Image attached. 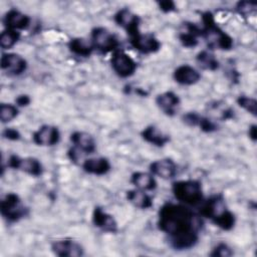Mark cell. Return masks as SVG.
Listing matches in <instances>:
<instances>
[{"label": "cell", "mask_w": 257, "mask_h": 257, "mask_svg": "<svg viewBox=\"0 0 257 257\" xmlns=\"http://www.w3.org/2000/svg\"><path fill=\"white\" fill-rule=\"evenodd\" d=\"M201 223L199 216L182 203H165L159 210L158 227L176 250L191 249L198 243Z\"/></svg>", "instance_id": "1"}, {"label": "cell", "mask_w": 257, "mask_h": 257, "mask_svg": "<svg viewBox=\"0 0 257 257\" xmlns=\"http://www.w3.org/2000/svg\"><path fill=\"white\" fill-rule=\"evenodd\" d=\"M199 212L201 216L210 219L224 231H230L235 226V215L227 208L225 199L221 194L213 195L206 201L203 200Z\"/></svg>", "instance_id": "2"}, {"label": "cell", "mask_w": 257, "mask_h": 257, "mask_svg": "<svg viewBox=\"0 0 257 257\" xmlns=\"http://www.w3.org/2000/svg\"><path fill=\"white\" fill-rule=\"evenodd\" d=\"M202 23L201 37L205 39L209 49L230 50L233 47V38L217 25L211 12L202 14Z\"/></svg>", "instance_id": "3"}, {"label": "cell", "mask_w": 257, "mask_h": 257, "mask_svg": "<svg viewBox=\"0 0 257 257\" xmlns=\"http://www.w3.org/2000/svg\"><path fill=\"white\" fill-rule=\"evenodd\" d=\"M172 191L175 198L187 206H198L203 200L202 184L197 180H180L172 184Z\"/></svg>", "instance_id": "4"}, {"label": "cell", "mask_w": 257, "mask_h": 257, "mask_svg": "<svg viewBox=\"0 0 257 257\" xmlns=\"http://www.w3.org/2000/svg\"><path fill=\"white\" fill-rule=\"evenodd\" d=\"M0 211L2 217L11 223L20 221L29 213V209L15 193H8L4 196L0 202Z\"/></svg>", "instance_id": "5"}, {"label": "cell", "mask_w": 257, "mask_h": 257, "mask_svg": "<svg viewBox=\"0 0 257 257\" xmlns=\"http://www.w3.org/2000/svg\"><path fill=\"white\" fill-rule=\"evenodd\" d=\"M90 41L93 48L103 54L112 53L119 48V41L116 36L104 27H94L91 30Z\"/></svg>", "instance_id": "6"}, {"label": "cell", "mask_w": 257, "mask_h": 257, "mask_svg": "<svg viewBox=\"0 0 257 257\" xmlns=\"http://www.w3.org/2000/svg\"><path fill=\"white\" fill-rule=\"evenodd\" d=\"M110 64L115 74L121 78L131 77L138 68L137 62L120 48L111 53Z\"/></svg>", "instance_id": "7"}, {"label": "cell", "mask_w": 257, "mask_h": 257, "mask_svg": "<svg viewBox=\"0 0 257 257\" xmlns=\"http://www.w3.org/2000/svg\"><path fill=\"white\" fill-rule=\"evenodd\" d=\"M7 167L24 172L33 177H39L43 173L41 162L35 158H21L17 155H11L7 160Z\"/></svg>", "instance_id": "8"}, {"label": "cell", "mask_w": 257, "mask_h": 257, "mask_svg": "<svg viewBox=\"0 0 257 257\" xmlns=\"http://www.w3.org/2000/svg\"><path fill=\"white\" fill-rule=\"evenodd\" d=\"M113 19H114V22L118 26H120L121 28H123L126 31L130 38L136 36L137 34H139L141 32L140 31V24H141L140 17L127 8H122V9L118 10L114 14Z\"/></svg>", "instance_id": "9"}, {"label": "cell", "mask_w": 257, "mask_h": 257, "mask_svg": "<svg viewBox=\"0 0 257 257\" xmlns=\"http://www.w3.org/2000/svg\"><path fill=\"white\" fill-rule=\"evenodd\" d=\"M1 69L8 75L18 76L27 69V61L24 57L17 53H2L0 61Z\"/></svg>", "instance_id": "10"}, {"label": "cell", "mask_w": 257, "mask_h": 257, "mask_svg": "<svg viewBox=\"0 0 257 257\" xmlns=\"http://www.w3.org/2000/svg\"><path fill=\"white\" fill-rule=\"evenodd\" d=\"M131 45L139 52L144 54L156 53L161 49L160 40L152 33H139L136 36L130 38Z\"/></svg>", "instance_id": "11"}, {"label": "cell", "mask_w": 257, "mask_h": 257, "mask_svg": "<svg viewBox=\"0 0 257 257\" xmlns=\"http://www.w3.org/2000/svg\"><path fill=\"white\" fill-rule=\"evenodd\" d=\"M33 143L40 147H52L59 143L60 132L57 126L43 124L32 135Z\"/></svg>", "instance_id": "12"}, {"label": "cell", "mask_w": 257, "mask_h": 257, "mask_svg": "<svg viewBox=\"0 0 257 257\" xmlns=\"http://www.w3.org/2000/svg\"><path fill=\"white\" fill-rule=\"evenodd\" d=\"M52 252L60 257H79L84 253L83 247L71 239L56 240L51 244Z\"/></svg>", "instance_id": "13"}, {"label": "cell", "mask_w": 257, "mask_h": 257, "mask_svg": "<svg viewBox=\"0 0 257 257\" xmlns=\"http://www.w3.org/2000/svg\"><path fill=\"white\" fill-rule=\"evenodd\" d=\"M70 142L73 145L72 150L78 155V153L90 155L96 150L94 139L85 132H74L70 135ZM79 156V155H78Z\"/></svg>", "instance_id": "14"}, {"label": "cell", "mask_w": 257, "mask_h": 257, "mask_svg": "<svg viewBox=\"0 0 257 257\" xmlns=\"http://www.w3.org/2000/svg\"><path fill=\"white\" fill-rule=\"evenodd\" d=\"M150 172L154 176H158L161 179L170 180L176 177L178 167L172 159L164 158L151 163Z\"/></svg>", "instance_id": "15"}, {"label": "cell", "mask_w": 257, "mask_h": 257, "mask_svg": "<svg viewBox=\"0 0 257 257\" xmlns=\"http://www.w3.org/2000/svg\"><path fill=\"white\" fill-rule=\"evenodd\" d=\"M92 223L95 227L107 233H115L117 231V223L112 215L108 214L103 208L96 206L92 212Z\"/></svg>", "instance_id": "16"}, {"label": "cell", "mask_w": 257, "mask_h": 257, "mask_svg": "<svg viewBox=\"0 0 257 257\" xmlns=\"http://www.w3.org/2000/svg\"><path fill=\"white\" fill-rule=\"evenodd\" d=\"M3 22L5 27L16 31L26 30L31 24V18L17 9H10L6 12Z\"/></svg>", "instance_id": "17"}, {"label": "cell", "mask_w": 257, "mask_h": 257, "mask_svg": "<svg viewBox=\"0 0 257 257\" xmlns=\"http://www.w3.org/2000/svg\"><path fill=\"white\" fill-rule=\"evenodd\" d=\"M180 97L174 91H165L156 97L157 106L168 116H173L180 105Z\"/></svg>", "instance_id": "18"}, {"label": "cell", "mask_w": 257, "mask_h": 257, "mask_svg": "<svg viewBox=\"0 0 257 257\" xmlns=\"http://www.w3.org/2000/svg\"><path fill=\"white\" fill-rule=\"evenodd\" d=\"M173 77L181 85H193L201 79V73L189 64H182L174 70Z\"/></svg>", "instance_id": "19"}, {"label": "cell", "mask_w": 257, "mask_h": 257, "mask_svg": "<svg viewBox=\"0 0 257 257\" xmlns=\"http://www.w3.org/2000/svg\"><path fill=\"white\" fill-rule=\"evenodd\" d=\"M81 167L85 173L90 175H95V176L105 175L111 169L110 162L104 157L85 159Z\"/></svg>", "instance_id": "20"}, {"label": "cell", "mask_w": 257, "mask_h": 257, "mask_svg": "<svg viewBox=\"0 0 257 257\" xmlns=\"http://www.w3.org/2000/svg\"><path fill=\"white\" fill-rule=\"evenodd\" d=\"M184 30L179 34V40L183 46L187 48H194L198 45V37L201 36V27L191 22L184 23Z\"/></svg>", "instance_id": "21"}, {"label": "cell", "mask_w": 257, "mask_h": 257, "mask_svg": "<svg viewBox=\"0 0 257 257\" xmlns=\"http://www.w3.org/2000/svg\"><path fill=\"white\" fill-rule=\"evenodd\" d=\"M141 136L147 143L159 148L166 146L170 142V137L155 125H148L145 127L142 131Z\"/></svg>", "instance_id": "22"}, {"label": "cell", "mask_w": 257, "mask_h": 257, "mask_svg": "<svg viewBox=\"0 0 257 257\" xmlns=\"http://www.w3.org/2000/svg\"><path fill=\"white\" fill-rule=\"evenodd\" d=\"M126 199L131 204L139 209L146 210L153 207L152 197L148 195L146 191L139 190L137 188L126 192Z\"/></svg>", "instance_id": "23"}, {"label": "cell", "mask_w": 257, "mask_h": 257, "mask_svg": "<svg viewBox=\"0 0 257 257\" xmlns=\"http://www.w3.org/2000/svg\"><path fill=\"white\" fill-rule=\"evenodd\" d=\"M131 183L139 190L154 191L157 188V181L153 174L146 172H136L131 177Z\"/></svg>", "instance_id": "24"}, {"label": "cell", "mask_w": 257, "mask_h": 257, "mask_svg": "<svg viewBox=\"0 0 257 257\" xmlns=\"http://www.w3.org/2000/svg\"><path fill=\"white\" fill-rule=\"evenodd\" d=\"M68 49L71 53L81 57L90 56L94 50L90 40H86L80 37L70 39L68 42Z\"/></svg>", "instance_id": "25"}, {"label": "cell", "mask_w": 257, "mask_h": 257, "mask_svg": "<svg viewBox=\"0 0 257 257\" xmlns=\"http://www.w3.org/2000/svg\"><path fill=\"white\" fill-rule=\"evenodd\" d=\"M196 61L200 67L206 70L215 71L219 68L220 63L215 55L209 50H202L196 56Z\"/></svg>", "instance_id": "26"}, {"label": "cell", "mask_w": 257, "mask_h": 257, "mask_svg": "<svg viewBox=\"0 0 257 257\" xmlns=\"http://www.w3.org/2000/svg\"><path fill=\"white\" fill-rule=\"evenodd\" d=\"M20 32L5 28L0 35V45L2 49H10L12 48L19 40Z\"/></svg>", "instance_id": "27"}, {"label": "cell", "mask_w": 257, "mask_h": 257, "mask_svg": "<svg viewBox=\"0 0 257 257\" xmlns=\"http://www.w3.org/2000/svg\"><path fill=\"white\" fill-rule=\"evenodd\" d=\"M18 106L12 103H1L0 104V119L2 123L13 120L18 115Z\"/></svg>", "instance_id": "28"}, {"label": "cell", "mask_w": 257, "mask_h": 257, "mask_svg": "<svg viewBox=\"0 0 257 257\" xmlns=\"http://www.w3.org/2000/svg\"><path fill=\"white\" fill-rule=\"evenodd\" d=\"M237 103L240 107L245 109L253 116L257 115V101L255 98L247 95H240L237 98Z\"/></svg>", "instance_id": "29"}, {"label": "cell", "mask_w": 257, "mask_h": 257, "mask_svg": "<svg viewBox=\"0 0 257 257\" xmlns=\"http://www.w3.org/2000/svg\"><path fill=\"white\" fill-rule=\"evenodd\" d=\"M236 10L241 16L248 17L252 14H255V12H256V3L255 2H249V1H240L236 4Z\"/></svg>", "instance_id": "30"}, {"label": "cell", "mask_w": 257, "mask_h": 257, "mask_svg": "<svg viewBox=\"0 0 257 257\" xmlns=\"http://www.w3.org/2000/svg\"><path fill=\"white\" fill-rule=\"evenodd\" d=\"M232 255H233V250L226 243L217 244L210 253V256H213V257H230Z\"/></svg>", "instance_id": "31"}, {"label": "cell", "mask_w": 257, "mask_h": 257, "mask_svg": "<svg viewBox=\"0 0 257 257\" xmlns=\"http://www.w3.org/2000/svg\"><path fill=\"white\" fill-rule=\"evenodd\" d=\"M197 126H199L200 130L204 133H213L218 130V125L214 120L203 115H201Z\"/></svg>", "instance_id": "32"}, {"label": "cell", "mask_w": 257, "mask_h": 257, "mask_svg": "<svg viewBox=\"0 0 257 257\" xmlns=\"http://www.w3.org/2000/svg\"><path fill=\"white\" fill-rule=\"evenodd\" d=\"M201 115L196 111H189L182 116V120L190 126H197Z\"/></svg>", "instance_id": "33"}, {"label": "cell", "mask_w": 257, "mask_h": 257, "mask_svg": "<svg viewBox=\"0 0 257 257\" xmlns=\"http://www.w3.org/2000/svg\"><path fill=\"white\" fill-rule=\"evenodd\" d=\"M158 6L160 8L161 11H163L164 13H171L177 10L176 4L174 1L171 0H163V1H159L158 2Z\"/></svg>", "instance_id": "34"}, {"label": "cell", "mask_w": 257, "mask_h": 257, "mask_svg": "<svg viewBox=\"0 0 257 257\" xmlns=\"http://www.w3.org/2000/svg\"><path fill=\"white\" fill-rule=\"evenodd\" d=\"M2 136L4 139L9 141H18L21 138L20 133L13 127H7L2 132Z\"/></svg>", "instance_id": "35"}, {"label": "cell", "mask_w": 257, "mask_h": 257, "mask_svg": "<svg viewBox=\"0 0 257 257\" xmlns=\"http://www.w3.org/2000/svg\"><path fill=\"white\" fill-rule=\"evenodd\" d=\"M31 101V98L27 94H21L18 95L15 98V103L17 106H27Z\"/></svg>", "instance_id": "36"}, {"label": "cell", "mask_w": 257, "mask_h": 257, "mask_svg": "<svg viewBox=\"0 0 257 257\" xmlns=\"http://www.w3.org/2000/svg\"><path fill=\"white\" fill-rule=\"evenodd\" d=\"M248 136H249V138H250L253 142H256V140H257V126H256V124H251V125L249 126Z\"/></svg>", "instance_id": "37"}]
</instances>
